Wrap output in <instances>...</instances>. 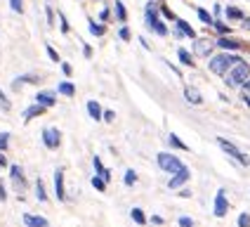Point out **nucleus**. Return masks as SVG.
Returning <instances> with one entry per match:
<instances>
[{
    "instance_id": "obj_1",
    "label": "nucleus",
    "mask_w": 250,
    "mask_h": 227,
    "mask_svg": "<svg viewBox=\"0 0 250 227\" xmlns=\"http://www.w3.org/2000/svg\"><path fill=\"white\" fill-rule=\"evenodd\" d=\"M144 22H146V28L153 31L156 36H167V33H170L166 19H161L158 0H149V2H146V7H144Z\"/></svg>"
},
{
    "instance_id": "obj_2",
    "label": "nucleus",
    "mask_w": 250,
    "mask_h": 227,
    "mask_svg": "<svg viewBox=\"0 0 250 227\" xmlns=\"http://www.w3.org/2000/svg\"><path fill=\"white\" fill-rule=\"evenodd\" d=\"M238 62H241V57L236 52H217V55L208 57V69L212 73H217V76H224L231 67H236Z\"/></svg>"
},
{
    "instance_id": "obj_3",
    "label": "nucleus",
    "mask_w": 250,
    "mask_h": 227,
    "mask_svg": "<svg viewBox=\"0 0 250 227\" xmlns=\"http://www.w3.org/2000/svg\"><path fill=\"white\" fill-rule=\"evenodd\" d=\"M222 78H224V85H227L229 90H238V88H241V85L250 78V64L241 59L236 67H231V69L224 73Z\"/></svg>"
},
{
    "instance_id": "obj_4",
    "label": "nucleus",
    "mask_w": 250,
    "mask_h": 227,
    "mask_svg": "<svg viewBox=\"0 0 250 227\" xmlns=\"http://www.w3.org/2000/svg\"><path fill=\"white\" fill-rule=\"evenodd\" d=\"M156 163H158V168L170 173V175L184 168V163L180 161V156H175L172 152H161V154L156 156Z\"/></svg>"
},
{
    "instance_id": "obj_5",
    "label": "nucleus",
    "mask_w": 250,
    "mask_h": 227,
    "mask_svg": "<svg viewBox=\"0 0 250 227\" xmlns=\"http://www.w3.org/2000/svg\"><path fill=\"white\" fill-rule=\"evenodd\" d=\"M217 144H220V149H222L224 154L231 156V159H234L236 163H241V166H250V159H248L246 154H243L241 149H238L234 142H229L227 137H217Z\"/></svg>"
},
{
    "instance_id": "obj_6",
    "label": "nucleus",
    "mask_w": 250,
    "mask_h": 227,
    "mask_svg": "<svg viewBox=\"0 0 250 227\" xmlns=\"http://www.w3.org/2000/svg\"><path fill=\"white\" fill-rule=\"evenodd\" d=\"M215 45L222 50V52H238V50H246L248 43H243L241 38H234V36H220Z\"/></svg>"
},
{
    "instance_id": "obj_7",
    "label": "nucleus",
    "mask_w": 250,
    "mask_h": 227,
    "mask_svg": "<svg viewBox=\"0 0 250 227\" xmlns=\"http://www.w3.org/2000/svg\"><path fill=\"white\" fill-rule=\"evenodd\" d=\"M212 213L217 215V218H224L227 213H229V199H227V189L220 187L217 189V194H215V201H212Z\"/></svg>"
},
{
    "instance_id": "obj_8",
    "label": "nucleus",
    "mask_w": 250,
    "mask_h": 227,
    "mask_svg": "<svg viewBox=\"0 0 250 227\" xmlns=\"http://www.w3.org/2000/svg\"><path fill=\"white\" fill-rule=\"evenodd\" d=\"M41 140L47 149H59V144H62V133H59V128H45L42 135H41Z\"/></svg>"
},
{
    "instance_id": "obj_9",
    "label": "nucleus",
    "mask_w": 250,
    "mask_h": 227,
    "mask_svg": "<svg viewBox=\"0 0 250 227\" xmlns=\"http://www.w3.org/2000/svg\"><path fill=\"white\" fill-rule=\"evenodd\" d=\"M10 180H12L14 189H17L19 194H24V189H26V175H24V168H21L19 163L10 166Z\"/></svg>"
},
{
    "instance_id": "obj_10",
    "label": "nucleus",
    "mask_w": 250,
    "mask_h": 227,
    "mask_svg": "<svg viewBox=\"0 0 250 227\" xmlns=\"http://www.w3.org/2000/svg\"><path fill=\"white\" fill-rule=\"evenodd\" d=\"M175 38H189V41H194L198 38V33H196V28L189 24V22H184V19H175Z\"/></svg>"
},
{
    "instance_id": "obj_11",
    "label": "nucleus",
    "mask_w": 250,
    "mask_h": 227,
    "mask_svg": "<svg viewBox=\"0 0 250 227\" xmlns=\"http://www.w3.org/2000/svg\"><path fill=\"white\" fill-rule=\"evenodd\" d=\"M191 47H194V55L206 57V59H208V57L212 55V50H215L217 45H215V41H208V38H194Z\"/></svg>"
},
{
    "instance_id": "obj_12",
    "label": "nucleus",
    "mask_w": 250,
    "mask_h": 227,
    "mask_svg": "<svg viewBox=\"0 0 250 227\" xmlns=\"http://www.w3.org/2000/svg\"><path fill=\"white\" fill-rule=\"evenodd\" d=\"M189 180H191V170L184 166L182 170H177V173H172V175H170V180H167V189H180V187H184Z\"/></svg>"
},
{
    "instance_id": "obj_13",
    "label": "nucleus",
    "mask_w": 250,
    "mask_h": 227,
    "mask_svg": "<svg viewBox=\"0 0 250 227\" xmlns=\"http://www.w3.org/2000/svg\"><path fill=\"white\" fill-rule=\"evenodd\" d=\"M184 99L191 107H201L203 104V95H201V90L196 85H184Z\"/></svg>"
},
{
    "instance_id": "obj_14",
    "label": "nucleus",
    "mask_w": 250,
    "mask_h": 227,
    "mask_svg": "<svg viewBox=\"0 0 250 227\" xmlns=\"http://www.w3.org/2000/svg\"><path fill=\"white\" fill-rule=\"evenodd\" d=\"M55 197L57 201H66V184H64V170H55Z\"/></svg>"
},
{
    "instance_id": "obj_15",
    "label": "nucleus",
    "mask_w": 250,
    "mask_h": 227,
    "mask_svg": "<svg viewBox=\"0 0 250 227\" xmlns=\"http://www.w3.org/2000/svg\"><path fill=\"white\" fill-rule=\"evenodd\" d=\"M21 223H24V227H50V220H47V218L33 215V213H24V215H21Z\"/></svg>"
},
{
    "instance_id": "obj_16",
    "label": "nucleus",
    "mask_w": 250,
    "mask_h": 227,
    "mask_svg": "<svg viewBox=\"0 0 250 227\" xmlns=\"http://www.w3.org/2000/svg\"><path fill=\"white\" fill-rule=\"evenodd\" d=\"M222 14L229 24H231V22H243V19H246V12H243L241 7H236V5H227Z\"/></svg>"
},
{
    "instance_id": "obj_17",
    "label": "nucleus",
    "mask_w": 250,
    "mask_h": 227,
    "mask_svg": "<svg viewBox=\"0 0 250 227\" xmlns=\"http://www.w3.org/2000/svg\"><path fill=\"white\" fill-rule=\"evenodd\" d=\"M24 83H41V76H36V73H21V76H17L12 81V90H19Z\"/></svg>"
},
{
    "instance_id": "obj_18",
    "label": "nucleus",
    "mask_w": 250,
    "mask_h": 227,
    "mask_svg": "<svg viewBox=\"0 0 250 227\" xmlns=\"http://www.w3.org/2000/svg\"><path fill=\"white\" fill-rule=\"evenodd\" d=\"M36 104H41V107H45V109H50V107H55L57 104V97H55V92H38L36 95Z\"/></svg>"
},
{
    "instance_id": "obj_19",
    "label": "nucleus",
    "mask_w": 250,
    "mask_h": 227,
    "mask_svg": "<svg viewBox=\"0 0 250 227\" xmlns=\"http://www.w3.org/2000/svg\"><path fill=\"white\" fill-rule=\"evenodd\" d=\"M92 166H95V175L104 178L106 182L111 180V170H109L106 166H104V163H102V159H99V156H92Z\"/></svg>"
},
{
    "instance_id": "obj_20",
    "label": "nucleus",
    "mask_w": 250,
    "mask_h": 227,
    "mask_svg": "<svg viewBox=\"0 0 250 227\" xmlns=\"http://www.w3.org/2000/svg\"><path fill=\"white\" fill-rule=\"evenodd\" d=\"M113 17H116L118 24H125V22H127V10H125L123 0H116V2H113Z\"/></svg>"
},
{
    "instance_id": "obj_21",
    "label": "nucleus",
    "mask_w": 250,
    "mask_h": 227,
    "mask_svg": "<svg viewBox=\"0 0 250 227\" xmlns=\"http://www.w3.org/2000/svg\"><path fill=\"white\" fill-rule=\"evenodd\" d=\"M177 59H180V64H182V67H191V69L196 67L194 55H191V52H189L187 47H180V50H177Z\"/></svg>"
},
{
    "instance_id": "obj_22",
    "label": "nucleus",
    "mask_w": 250,
    "mask_h": 227,
    "mask_svg": "<svg viewBox=\"0 0 250 227\" xmlns=\"http://www.w3.org/2000/svg\"><path fill=\"white\" fill-rule=\"evenodd\" d=\"M42 112H45V107H41V104H31V107H26V109H24L21 118H24V121H31V118H38V116H42Z\"/></svg>"
},
{
    "instance_id": "obj_23",
    "label": "nucleus",
    "mask_w": 250,
    "mask_h": 227,
    "mask_svg": "<svg viewBox=\"0 0 250 227\" xmlns=\"http://www.w3.org/2000/svg\"><path fill=\"white\" fill-rule=\"evenodd\" d=\"M210 28H215V31H217V36H231V33H234L231 24H227V22H222V19H215Z\"/></svg>"
},
{
    "instance_id": "obj_24",
    "label": "nucleus",
    "mask_w": 250,
    "mask_h": 227,
    "mask_svg": "<svg viewBox=\"0 0 250 227\" xmlns=\"http://www.w3.org/2000/svg\"><path fill=\"white\" fill-rule=\"evenodd\" d=\"M87 114H90V118L102 121V114H104V109H102V104H99L97 99H90V102H87Z\"/></svg>"
},
{
    "instance_id": "obj_25",
    "label": "nucleus",
    "mask_w": 250,
    "mask_h": 227,
    "mask_svg": "<svg viewBox=\"0 0 250 227\" xmlns=\"http://www.w3.org/2000/svg\"><path fill=\"white\" fill-rule=\"evenodd\" d=\"M87 28H90V33L97 36V38H102V36L106 33V26H104L102 22H95V19H87Z\"/></svg>"
},
{
    "instance_id": "obj_26",
    "label": "nucleus",
    "mask_w": 250,
    "mask_h": 227,
    "mask_svg": "<svg viewBox=\"0 0 250 227\" xmlns=\"http://www.w3.org/2000/svg\"><path fill=\"white\" fill-rule=\"evenodd\" d=\"M167 144L172 147V149H180V152H189V144H184L180 140V135H175V133H170L167 135Z\"/></svg>"
},
{
    "instance_id": "obj_27",
    "label": "nucleus",
    "mask_w": 250,
    "mask_h": 227,
    "mask_svg": "<svg viewBox=\"0 0 250 227\" xmlns=\"http://www.w3.org/2000/svg\"><path fill=\"white\" fill-rule=\"evenodd\" d=\"M59 95H64V97H73L76 95V85L71 83V81H64V83H59Z\"/></svg>"
},
{
    "instance_id": "obj_28",
    "label": "nucleus",
    "mask_w": 250,
    "mask_h": 227,
    "mask_svg": "<svg viewBox=\"0 0 250 227\" xmlns=\"http://www.w3.org/2000/svg\"><path fill=\"white\" fill-rule=\"evenodd\" d=\"M130 218H132V220H135V223H137L139 227L149 223V218H146V215H144V211H142V208H137V206H135V208L130 211Z\"/></svg>"
},
{
    "instance_id": "obj_29",
    "label": "nucleus",
    "mask_w": 250,
    "mask_h": 227,
    "mask_svg": "<svg viewBox=\"0 0 250 227\" xmlns=\"http://www.w3.org/2000/svg\"><path fill=\"white\" fill-rule=\"evenodd\" d=\"M196 14H198V19L206 24V26H212V22H215V17L206 10V7H196Z\"/></svg>"
},
{
    "instance_id": "obj_30",
    "label": "nucleus",
    "mask_w": 250,
    "mask_h": 227,
    "mask_svg": "<svg viewBox=\"0 0 250 227\" xmlns=\"http://www.w3.org/2000/svg\"><path fill=\"white\" fill-rule=\"evenodd\" d=\"M36 199H38V201H42V204L47 201V189H45V182H42L41 178L36 180Z\"/></svg>"
},
{
    "instance_id": "obj_31",
    "label": "nucleus",
    "mask_w": 250,
    "mask_h": 227,
    "mask_svg": "<svg viewBox=\"0 0 250 227\" xmlns=\"http://www.w3.org/2000/svg\"><path fill=\"white\" fill-rule=\"evenodd\" d=\"M158 7H161V14H163V19H167V22H175V19H177V14L172 12V10L167 7L166 2H161V0H158Z\"/></svg>"
},
{
    "instance_id": "obj_32",
    "label": "nucleus",
    "mask_w": 250,
    "mask_h": 227,
    "mask_svg": "<svg viewBox=\"0 0 250 227\" xmlns=\"http://www.w3.org/2000/svg\"><path fill=\"white\" fill-rule=\"evenodd\" d=\"M123 182H125V187H132V184L137 182V173L132 168H127L125 170V175H123Z\"/></svg>"
},
{
    "instance_id": "obj_33",
    "label": "nucleus",
    "mask_w": 250,
    "mask_h": 227,
    "mask_svg": "<svg viewBox=\"0 0 250 227\" xmlns=\"http://www.w3.org/2000/svg\"><path fill=\"white\" fill-rule=\"evenodd\" d=\"M106 180L104 178H99V175H92V187L97 189V192H106Z\"/></svg>"
},
{
    "instance_id": "obj_34",
    "label": "nucleus",
    "mask_w": 250,
    "mask_h": 227,
    "mask_svg": "<svg viewBox=\"0 0 250 227\" xmlns=\"http://www.w3.org/2000/svg\"><path fill=\"white\" fill-rule=\"evenodd\" d=\"M59 26H62V33H64V36H66V33L71 31L69 19H66V14H64V12H59Z\"/></svg>"
},
{
    "instance_id": "obj_35",
    "label": "nucleus",
    "mask_w": 250,
    "mask_h": 227,
    "mask_svg": "<svg viewBox=\"0 0 250 227\" xmlns=\"http://www.w3.org/2000/svg\"><path fill=\"white\" fill-rule=\"evenodd\" d=\"M0 109H2V112H10V109H12V102L7 99V95H5L2 90H0Z\"/></svg>"
},
{
    "instance_id": "obj_36",
    "label": "nucleus",
    "mask_w": 250,
    "mask_h": 227,
    "mask_svg": "<svg viewBox=\"0 0 250 227\" xmlns=\"http://www.w3.org/2000/svg\"><path fill=\"white\" fill-rule=\"evenodd\" d=\"M45 17H47V26H55V10H52L50 2L45 5Z\"/></svg>"
},
{
    "instance_id": "obj_37",
    "label": "nucleus",
    "mask_w": 250,
    "mask_h": 227,
    "mask_svg": "<svg viewBox=\"0 0 250 227\" xmlns=\"http://www.w3.org/2000/svg\"><path fill=\"white\" fill-rule=\"evenodd\" d=\"M10 7H12V12L24 14V0H10Z\"/></svg>"
},
{
    "instance_id": "obj_38",
    "label": "nucleus",
    "mask_w": 250,
    "mask_h": 227,
    "mask_svg": "<svg viewBox=\"0 0 250 227\" xmlns=\"http://www.w3.org/2000/svg\"><path fill=\"white\" fill-rule=\"evenodd\" d=\"M10 147V133H0V152H7Z\"/></svg>"
},
{
    "instance_id": "obj_39",
    "label": "nucleus",
    "mask_w": 250,
    "mask_h": 227,
    "mask_svg": "<svg viewBox=\"0 0 250 227\" xmlns=\"http://www.w3.org/2000/svg\"><path fill=\"white\" fill-rule=\"evenodd\" d=\"M236 225L238 227H250V213H241L238 220H236Z\"/></svg>"
},
{
    "instance_id": "obj_40",
    "label": "nucleus",
    "mask_w": 250,
    "mask_h": 227,
    "mask_svg": "<svg viewBox=\"0 0 250 227\" xmlns=\"http://www.w3.org/2000/svg\"><path fill=\"white\" fill-rule=\"evenodd\" d=\"M118 38H121V41H132V33H130V28L127 26H121V31H118Z\"/></svg>"
},
{
    "instance_id": "obj_41",
    "label": "nucleus",
    "mask_w": 250,
    "mask_h": 227,
    "mask_svg": "<svg viewBox=\"0 0 250 227\" xmlns=\"http://www.w3.org/2000/svg\"><path fill=\"white\" fill-rule=\"evenodd\" d=\"M177 225H180V227H196V223L189 218V215H182L180 220H177Z\"/></svg>"
},
{
    "instance_id": "obj_42",
    "label": "nucleus",
    "mask_w": 250,
    "mask_h": 227,
    "mask_svg": "<svg viewBox=\"0 0 250 227\" xmlns=\"http://www.w3.org/2000/svg\"><path fill=\"white\" fill-rule=\"evenodd\" d=\"M45 50H47V57H50L52 62H57V64L62 62V59H59V55H57V50H55V47H52V45H45Z\"/></svg>"
},
{
    "instance_id": "obj_43",
    "label": "nucleus",
    "mask_w": 250,
    "mask_h": 227,
    "mask_svg": "<svg viewBox=\"0 0 250 227\" xmlns=\"http://www.w3.org/2000/svg\"><path fill=\"white\" fill-rule=\"evenodd\" d=\"M102 121L113 123V121H116V112H111V109H104V114H102Z\"/></svg>"
},
{
    "instance_id": "obj_44",
    "label": "nucleus",
    "mask_w": 250,
    "mask_h": 227,
    "mask_svg": "<svg viewBox=\"0 0 250 227\" xmlns=\"http://www.w3.org/2000/svg\"><path fill=\"white\" fill-rule=\"evenodd\" d=\"M109 19H111V10H109V7H104V10L99 12V22H102V24H106Z\"/></svg>"
},
{
    "instance_id": "obj_45",
    "label": "nucleus",
    "mask_w": 250,
    "mask_h": 227,
    "mask_svg": "<svg viewBox=\"0 0 250 227\" xmlns=\"http://www.w3.org/2000/svg\"><path fill=\"white\" fill-rule=\"evenodd\" d=\"M222 12H224L222 2H215V7H212V17H215V19H220V14Z\"/></svg>"
},
{
    "instance_id": "obj_46",
    "label": "nucleus",
    "mask_w": 250,
    "mask_h": 227,
    "mask_svg": "<svg viewBox=\"0 0 250 227\" xmlns=\"http://www.w3.org/2000/svg\"><path fill=\"white\" fill-rule=\"evenodd\" d=\"M59 67H62V71H64V76H71V73H73L71 64H66V62H59Z\"/></svg>"
},
{
    "instance_id": "obj_47",
    "label": "nucleus",
    "mask_w": 250,
    "mask_h": 227,
    "mask_svg": "<svg viewBox=\"0 0 250 227\" xmlns=\"http://www.w3.org/2000/svg\"><path fill=\"white\" fill-rule=\"evenodd\" d=\"M0 201H2V204L7 201V189H5V184H0Z\"/></svg>"
},
{
    "instance_id": "obj_48",
    "label": "nucleus",
    "mask_w": 250,
    "mask_h": 227,
    "mask_svg": "<svg viewBox=\"0 0 250 227\" xmlns=\"http://www.w3.org/2000/svg\"><path fill=\"white\" fill-rule=\"evenodd\" d=\"M167 67H170V69H172V73H175V76H182V71H180V67H175V64H172V62H166Z\"/></svg>"
},
{
    "instance_id": "obj_49",
    "label": "nucleus",
    "mask_w": 250,
    "mask_h": 227,
    "mask_svg": "<svg viewBox=\"0 0 250 227\" xmlns=\"http://www.w3.org/2000/svg\"><path fill=\"white\" fill-rule=\"evenodd\" d=\"M0 168H7V156H5V152H0Z\"/></svg>"
},
{
    "instance_id": "obj_50",
    "label": "nucleus",
    "mask_w": 250,
    "mask_h": 227,
    "mask_svg": "<svg viewBox=\"0 0 250 227\" xmlns=\"http://www.w3.org/2000/svg\"><path fill=\"white\" fill-rule=\"evenodd\" d=\"M149 220H151L153 225H163V218H161V215H151Z\"/></svg>"
},
{
    "instance_id": "obj_51",
    "label": "nucleus",
    "mask_w": 250,
    "mask_h": 227,
    "mask_svg": "<svg viewBox=\"0 0 250 227\" xmlns=\"http://www.w3.org/2000/svg\"><path fill=\"white\" fill-rule=\"evenodd\" d=\"M241 90H243V95H250V78L243 85H241Z\"/></svg>"
},
{
    "instance_id": "obj_52",
    "label": "nucleus",
    "mask_w": 250,
    "mask_h": 227,
    "mask_svg": "<svg viewBox=\"0 0 250 227\" xmlns=\"http://www.w3.org/2000/svg\"><path fill=\"white\" fill-rule=\"evenodd\" d=\"M139 43H142V47H144V50H151V45L146 43V38H144V36H139Z\"/></svg>"
},
{
    "instance_id": "obj_53",
    "label": "nucleus",
    "mask_w": 250,
    "mask_h": 227,
    "mask_svg": "<svg viewBox=\"0 0 250 227\" xmlns=\"http://www.w3.org/2000/svg\"><path fill=\"white\" fill-rule=\"evenodd\" d=\"M83 55L87 57V59H90V57H92V47H90V45H85V47H83Z\"/></svg>"
},
{
    "instance_id": "obj_54",
    "label": "nucleus",
    "mask_w": 250,
    "mask_h": 227,
    "mask_svg": "<svg viewBox=\"0 0 250 227\" xmlns=\"http://www.w3.org/2000/svg\"><path fill=\"white\" fill-rule=\"evenodd\" d=\"M243 28H246V31H250V17H248V14H246V19H243Z\"/></svg>"
},
{
    "instance_id": "obj_55",
    "label": "nucleus",
    "mask_w": 250,
    "mask_h": 227,
    "mask_svg": "<svg viewBox=\"0 0 250 227\" xmlns=\"http://www.w3.org/2000/svg\"><path fill=\"white\" fill-rule=\"evenodd\" d=\"M180 197H182V199H189V197H191V192H189V189H182Z\"/></svg>"
},
{
    "instance_id": "obj_56",
    "label": "nucleus",
    "mask_w": 250,
    "mask_h": 227,
    "mask_svg": "<svg viewBox=\"0 0 250 227\" xmlns=\"http://www.w3.org/2000/svg\"><path fill=\"white\" fill-rule=\"evenodd\" d=\"M45 2H50V0H45Z\"/></svg>"
},
{
    "instance_id": "obj_57",
    "label": "nucleus",
    "mask_w": 250,
    "mask_h": 227,
    "mask_svg": "<svg viewBox=\"0 0 250 227\" xmlns=\"http://www.w3.org/2000/svg\"><path fill=\"white\" fill-rule=\"evenodd\" d=\"M248 2H250V0H248Z\"/></svg>"
}]
</instances>
